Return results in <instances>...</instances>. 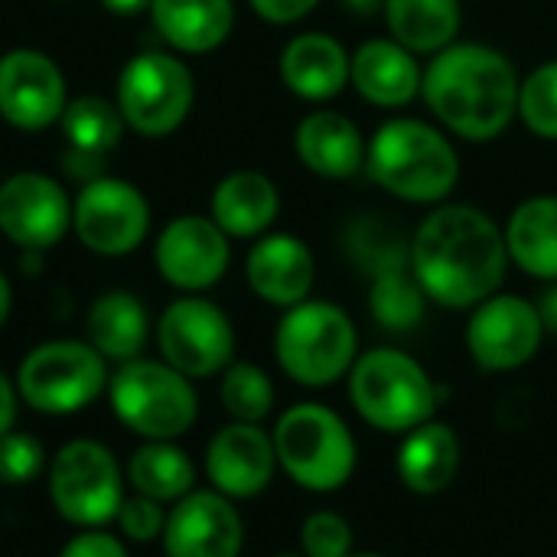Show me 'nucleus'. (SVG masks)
Segmentation results:
<instances>
[{
	"mask_svg": "<svg viewBox=\"0 0 557 557\" xmlns=\"http://www.w3.org/2000/svg\"><path fill=\"white\" fill-rule=\"evenodd\" d=\"M153 264L173 290L206 294L228 274L232 238L209 215H180L160 228Z\"/></svg>",
	"mask_w": 557,
	"mask_h": 557,
	"instance_id": "obj_15",
	"label": "nucleus"
},
{
	"mask_svg": "<svg viewBox=\"0 0 557 557\" xmlns=\"http://www.w3.org/2000/svg\"><path fill=\"white\" fill-rule=\"evenodd\" d=\"M245 281L258 300L277 310H290L313 297L317 258L300 235L268 232L251 242L245 258Z\"/></svg>",
	"mask_w": 557,
	"mask_h": 557,
	"instance_id": "obj_20",
	"label": "nucleus"
},
{
	"mask_svg": "<svg viewBox=\"0 0 557 557\" xmlns=\"http://www.w3.org/2000/svg\"><path fill=\"white\" fill-rule=\"evenodd\" d=\"M382 3L385 0H339V7L352 16H375L382 13Z\"/></svg>",
	"mask_w": 557,
	"mask_h": 557,
	"instance_id": "obj_43",
	"label": "nucleus"
},
{
	"mask_svg": "<svg viewBox=\"0 0 557 557\" xmlns=\"http://www.w3.org/2000/svg\"><path fill=\"white\" fill-rule=\"evenodd\" d=\"M352 52L346 42L323 29H304L290 36L277 59L284 88L307 104H330L349 88Z\"/></svg>",
	"mask_w": 557,
	"mask_h": 557,
	"instance_id": "obj_21",
	"label": "nucleus"
},
{
	"mask_svg": "<svg viewBox=\"0 0 557 557\" xmlns=\"http://www.w3.org/2000/svg\"><path fill=\"white\" fill-rule=\"evenodd\" d=\"M72 232V196L46 173L20 170L0 183V235L23 251H49Z\"/></svg>",
	"mask_w": 557,
	"mask_h": 557,
	"instance_id": "obj_14",
	"label": "nucleus"
},
{
	"mask_svg": "<svg viewBox=\"0 0 557 557\" xmlns=\"http://www.w3.org/2000/svg\"><path fill=\"white\" fill-rule=\"evenodd\" d=\"M59 557H131V552L121 535H111L104 529H78V535L62 545Z\"/></svg>",
	"mask_w": 557,
	"mask_h": 557,
	"instance_id": "obj_38",
	"label": "nucleus"
},
{
	"mask_svg": "<svg viewBox=\"0 0 557 557\" xmlns=\"http://www.w3.org/2000/svg\"><path fill=\"white\" fill-rule=\"evenodd\" d=\"M88 343L108 362H131L140 359L150 343V313L144 300L131 290H104L91 300L85 317Z\"/></svg>",
	"mask_w": 557,
	"mask_h": 557,
	"instance_id": "obj_27",
	"label": "nucleus"
},
{
	"mask_svg": "<svg viewBox=\"0 0 557 557\" xmlns=\"http://www.w3.org/2000/svg\"><path fill=\"white\" fill-rule=\"evenodd\" d=\"M160 548L166 557H242L245 519L238 503L212 486H196L166 509Z\"/></svg>",
	"mask_w": 557,
	"mask_h": 557,
	"instance_id": "obj_17",
	"label": "nucleus"
},
{
	"mask_svg": "<svg viewBox=\"0 0 557 557\" xmlns=\"http://www.w3.org/2000/svg\"><path fill=\"white\" fill-rule=\"evenodd\" d=\"M160 359L186 379H215L235 362V326L206 294H180L153 326Z\"/></svg>",
	"mask_w": 557,
	"mask_h": 557,
	"instance_id": "obj_11",
	"label": "nucleus"
},
{
	"mask_svg": "<svg viewBox=\"0 0 557 557\" xmlns=\"http://www.w3.org/2000/svg\"><path fill=\"white\" fill-rule=\"evenodd\" d=\"M150 20L173 52L209 55L235 29V0H153Z\"/></svg>",
	"mask_w": 557,
	"mask_h": 557,
	"instance_id": "obj_25",
	"label": "nucleus"
},
{
	"mask_svg": "<svg viewBox=\"0 0 557 557\" xmlns=\"http://www.w3.org/2000/svg\"><path fill=\"white\" fill-rule=\"evenodd\" d=\"M274 557H304L300 552H284V555H274Z\"/></svg>",
	"mask_w": 557,
	"mask_h": 557,
	"instance_id": "obj_46",
	"label": "nucleus"
},
{
	"mask_svg": "<svg viewBox=\"0 0 557 557\" xmlns=\"http://www.w3.org/2000/svg\"><path fill=\"white\" fill-rule=\"evenodd\" d=\"M349 557H392V555H382V552H352Z\"/></svg>",
	"mask_w": 557,
	"mask_h": 557,
	"instance_id": "obj_45",
	"label": "nucleus"
},
{
	"mask_svg": "<svg viewBox=\"0 0 557 557\" xmlns=\"http://www.w3.org/2000/svg\"><path fill=\"white\" fill-rule=\"evenodd\" d=\"M16 411H20V392L16 382L0 372V437L16 428Z\"/></svg>",
	"mask_w": 557,
	"mask_h": 557,
	"instance_id": "obj_40",
	"label": "nucleus"
},
{
	"mask_svg": "<svg viewBox=\"0 0 557 557\" xmlns=\"http://www.w3.org/2000/svg\"><path fill=\"white\" fill-rule=\"evenodd\" d=\"M369 137L339 108H313L294 127V157L300 166L320 180H352L366 170Z\"/></svg>",
	"mask_w": 557,
	"mask_h": 557,
	"instance_id": "obj_22",
	"label": "nucleus"
},
{
	"mask_svg": "<svg viewBox=\"0 0 557 557\" xmlns=\"http://www.w3.org/2000/svg\"><path fill=\"white\" fill-rule=\"evenodd\" d=\"M356 552V529L336 509H317L300 522V555L349 557Z\"/></svg>",
	"mask_w": 557,
	"mask_h": 557,
	"instance_id": "obj_35",
	"label": "nucleus"
},
{
	"mask_svg": "<svg viewBox=\"0 0 557 557\" xmlns=\"http://www.w3.org/2000/svg\"><path fill=\"white\" fill-rule=\"evenodd\" d=\"M104 10H111L114 16H137V13H150L153 0H98Z\"/></svg>",
	"mask_w": 557,
	"mask_h": 557,
	"instance_id": "obj_42",
	"label": "nucleus"
},
{
	"mask_svg": "<svg viewBox=\"0 0 557 557\" xmlns=\"http://www.w3.org/2000/svg\"><path fill=\"white\" fill-rule=\"evenodd\" d=\"M108 359L88 339H49L33 346L16 369L20 401L39 414L65 418L108 392Z\"/></svg>",
	"mask_w": 557,
	"mask_h": 557,
	"instance_id": "obj_8",
	"label": "nucleus"
},
{
	"mask_svg": "<svg viewBox=\"0 0 557 557\" xmlns=\"http://www.w3.org/2000/svg\"><path fill=\"white\" fill-rule=\"evenodd\" d=\"M10 310H13V287H10L7 274L0 271V330H3V323L10 317Z\"/></svg>",
	"mask_w": 557,
	"mask_h": 557,
	"instance_id": "obj_44",
	"label": "nucleus"
},
{
	"mask_svg": "<svg viewBox=\"0 0 557 557\" xmlns=\"http://www.w3.org/2000/svg\"><path fill=\"white\" fill-rule=\"evenodd\" d=\"M366 307L379 330L392 336H408L428 320L431 300L424 287L418 284V277L411 274V268H398L369 281Z\"/></svg>",
	"mask_w": 557,
	"mask_h": 557,
	"instance_id": "obj_31",
	"label": "nucleus"
},
{
	"mask_svg": "<svg viewBox=\"0 0 557 557\" xmlns=\"http://www.w3.org/2000/svg\"><path fill=\"white\" fill-rule=\"evenodd\" d=\"M46 486L52 509L75 529H104L114 522L127 490L124 470L111 447L91 437H75L62 444L49 467Z\"/></svg>",
	"mask_w": 557,
	"mask_h": 557,
	"instance_id": "obj_9",
	"label": "nucleus"
},
{
	"mask_svg": "<svg viewBox=\"0 0 557 557\" xmlns=\"http://www.w3.org/2000/svg\"><path fill=\"white\" fill-rule=\"evenodd\" d=\"M59 124L65 134V147H75V150H85L95 157H108L127 131L117 104L101 95L69 98Z\"/></svg>",
	"mask_w": 557,
	"mask_h": 557,
	"instance_id": "obj_32",
	"label": "nucleus"
},
{
	"mask_svg": "<svg viewBox=\"0 0 557 557\" xmlns=\"http://www.w3.org/2000/svg\"><path fill=\"white\" fill-rule=\"evenodd\" d=\"M503 232L512 268L539 284L557 281V193L522 199L509 212Z\"/></svg>",
	"mask_w": 557,
	"mask_h": 557,
	"instance_id": "obj_26",
	"label": "nucleus"
},
{
	"mask_svg": "<svg viewBox=\"0 0 557 557\" xmlns=\"http://www.w3.org/2000/svg\"><path fill=\"white\" fill-rule=\"evenodd\" d=\"M281 215V189L261 170H235L222 176L209 196V219L232 242H255L274 228Z\"/></svg>",
	"mask_w": 557,
	"mask_h": 557,
	"instance_id": "obj_24",
	"label": "nucleus"
},
{
	"mask_svg": "<svg viewBox=\"0 0 557 557\" xmlns=\"http://www.w3.org/2000/svg\"><path fill=\"white\" fill-rule=\"evenodd\" d=\"M424 62L398 39L372 36L352 49L349 88L379 111H405L421 98Z\"/></svg>",
	"mask_w": 557,
	"mask_h": 557,
	"instance_id": "obj_19",
	"label": "nucleus"
},
{
	"mask_svg": "<svg viewBox=\"0 0 557 557\" xmlns=\"http://www.w3.org/2000/svg\"><path fill=\"white\" fill-rule=\"evenodd\" d=\"M49 467L42 444L26 431H7L0 437V483L3 486H26L42 476Z\"/></svg>",
	"mask_w": 557,
	"mask_h": 557,
	"instance_id": "obj_36",
	"label": "nucleus"
},
{
	"mask_svg": "<svg viewBox=\"0 0 557 557\" xmlns=\"http://www.w3.org/2000/svg\"><path fill=\"white\" fill-rule=\"evenodd\" d=\"M385 196L408 206H441L454 196L463 163L457 140L434 121L395 114L375 127L362 170Z\"/></svg>",
	"mask_w": 557,
	"mask_h": 557,
	"instance_id": "obj_3",
	"label": "nucleus"
},
{
	"mask_svg": "<svg viewBox=\"0 0 557 557\" xmlns=\"http://www.w3.org/2000/svg\"><path fill=\"white\" fill-rule=\"evenodd\" d=\"M509 268L506 232L483 206L447 199L411 232V274L441 310L470 313L506 287Z\"/></svg>",
	"mask_w": 557,
	"mask_h": 557,
	"instance_id": "obj_1",
	"label": "nucleus"
},
{
	"mask_svg": "<svg viewBox=\"0 0 557 557\" xmlns=\"http://www.w3.org/2000/svg\"><path fill=\"white\" fill-rule=\"evenodd\" d=\"M359 352V326L346 307L310 297L281 310L274 326V359L294 385L313 392L333 388L346 382Z\"/></svg>",
	"mask_w": 557,
	"mask_h": 557,
	"instance_id": "obj_6",
	"label": "nucleus"
},
{
	"mask_svg": "<svg viewBox=\"0 0 557 557\" xmlns=\"http://www.w3.org/2000/svg\"><path fill=\"white\" fill-rule=\"evenodd\" d=\"M349 405L362 424L379 434L401 437L437 418L441 385L431 369L401 346L362 349L346 375Z\"/></svg>",
	"mask_w": 557,
	"mask_h": 557,
	"instance_id": "obj_4",
	"label": "nucleus"
},
{
	"mask_svg": "<svg viewBox=\"0 0 557 557\" xmlns=\"http://www.w3.org/2000/svg\"><path fill=\"white\" fill-rule=\"evenodd\" d=\"M69 104L65 75L39 49L16 46L0 55V117L23 131L39 134L49 124H59Z\"/></svg>",
	"mask_w": 557,
	"mask_h": 557,
	"instance_id": "obj_16",
	"label": "nucleus"
},
{
	"mask_svg": "<svg viewBox=\"0 0 557 557\" xmlns=\"http://www.w3.org/2000/svg\"><path fill=\"white\" fill-rule=\"evenodd\" d=\"M206 480L232 503L258 499L277 476V454L264 424L228 421L206 447Z\"/></svg>",
	"mask_w": 557,
	"mask_h": 557,
	"instance_id": "obj_18",
	"label": "nucleus"
},
{
	"mask_svg": "<svg viewBox=\"0 0 557 557\" xmlns=\"http://www.w3.org/2000/svg\"><path fill=\"white\" fill-rule=\"evenodd\" d=\"M519 121L532 137L557 144V59H545L522 75Z\"/></svg>",
	"mask_w": 557,
	"mask_h": 557,
	"instance_id": "obj_34",
	"label": "nucleus"
},
{
	"mask_svg": "<svg viewBox=\"0 0 557 557\" xmlns=\"http://www.w3.org/2000/svg\"><path fill=\"white\" fill-rule=\"evenodd\" d=\"M114 104L134 134L160 140L186 124L196 104V78L173 52H137L117 75Z\"/></svg>",
	"mask_w": 557,
	"mask_h": 557,
	"instance_id": "obj_10",
	"label": "nucleus"
},
{
	"mask_svg": "<svg viewBox=\"0 0 557 557\" xmlns=\"http://www.w3.org/2000/svg\"><path fill=\"white\" fill-rule=\"evenodd\" d=\"M108 401L114 418L144 441H180L199 418V395L193 379L163 359H131L108 379Z\"/></svg>",
	"mask_w": 557,
	"mask_h": 557,
	"instance_id": "obj_7",
	"label": "nucleus"
},
{
	"mask_svg": "<svg viewBox=\"0 0 557 557\" xmlns=\"http://www.w3.org/2000/svg\"><path fill=\"white\" fill-rule=\"evenodd\" d=\"M72 232L91 255L124 258L150 235V202L134 183L101 173L75 193Z\"/></svg>",
	"mask_w": 557,
	"mask_h": 557,
	"instance_id": "obj_13",
	"label": "nucleus"
},
{
	"mask_svg": "<svg viewBox=\"0 0 557 557\" xmlns=\"http://www.w3.org/2000/svg\"><path fill=\"white\" fill-rule=\"evenodd\" d=\"M323 0H248V7L255 10L258 20L271 23V26H294L304 23Z\"/></svg>",
	"mask_w": 557,
	"mask_h": 557,
	"instance_id": "obj_39",
	"label": "nucleus"
},
{
	"mask_svg": "<svg viewBox=\"0 0 557 557\" xmlns=\"http://www.w3.org/2000/svg\"><path fill=\"white\" fill-rule=\"evenodd\" d=\"M127 486L163 506L180 503L196 490V463L176 441H144L127 460Z\"/></svg>",
	"mask_w": 557,
	"mask_h": 557,
	"instance_id": "obj_29",
	"label": "nucleus"
},
{
	"mask_svg": "<svg viewBox=\"0 0 557 557\" xmlns=\"http://www.w3.org/2000/svg\"><path fill=\"white\" fill-rule=\"evenodd\" d=\"M219 401H222L228 421L264 424L274 414L277 388H274V379L258 362L235 359L219 375Z\"/></svg>",
	"mask_w": 557,
	"mask_h": 557,
	"instance_id": "obj_33",
	"label": "nucleus"
},
{
	"mask_svg": "<svg viewBox=\"0 0 557 557\" xmlns=\"http://www.w3.org/2000/svg\"><path fill=\"white\" fill-rule=\"evenodd\" d=\"M343 255L372 281L385 271L411 268V235L385 215L359 212L343 228Z\"/></svg>",
	"mask_w": 557,
	"mask_h": 557,
	"instance_id": "obj_30",
	"label": "nucleus"
},
{
	"mask_svg": "<svg viewBox=\"0 0 557 557\" xmlns=\"http://www.w3.org/2000/svg\"><path fill=\"white\" fill-rule=\"evenodd\" d=\"M382 20L392 39L431 59L460 39L463 3L460 0H385Z\"/></svg>",
	"mask_w": 557,
	"mask_h": 557,
	"instance_id": "obj_28",
	"label": "nucleus"
},
{
	"mask_svg": "<svg viewBox=\"0 0 557 557\" xmlns=\"http://www.w3.org/2000/svg\"><path fill=\"white\" fill-rule=\"evenodd\" d=\"M535 307H539V317H542L545 333L557 339V281L542 287V294L535 297Z\"/></svg>",
	"mask_w": 557,
	"mask_h": 557,
	"instance_id": "obj_41",
	"label": "nucleus"
},
{
	"mask_svg": "<svg viewBox=\"0 0 557 557\" xmlns=\"http://www.w3.org/2000/svg\"><path fill=\"white\" fill-rule=\"evenodd\" d=\"M522 72L493 42L457 39L424 62L421 101L454 140L493 144L519 121Z\"/></svg>",
	"mask_w": 557,
	"mask_h": 557,
	"instance_id": "obj_2",
	"label": "nucleus"
},
{
	"mask_svg": "<svg viewBox=\"0 0 557 557\" xmlns=\"http://www.w3.org/2000/svg\"><path fill=\"white\" fill-rule=\"evenodd\" d=\"M166 509L163 503L157 499H147L140 493H131L124 496L117 516H114V525H117V535L127 542V545H150V542H160L163 535V525H166Z\"/></svg>",
	"mask_w": 557,
	"mask_h": 557,
	"instance_id": "obj_37",
	"label": "nucleus"
},
{
	"mask_svg": "<svg viewBox=\"0 0 557 557\" xmlns=\"http://www.w3.org/2000/svg\"><path fill=\"white\" fill-rule=\"evenodd\" d=\"M463 463V444L454 424L431 418L414 431L398 437L395 450V476L414 496H441L447 493Z\"/></svg>",
	"mask_w": 557,
	"mask_h": 557,
	"instance_id": "obj_23",
	"label": "nucleus"
},
{
	"mask_svg": "<svg viewBox=\"0 0 557 557\" xmlns=\"http://www.w3.org/2000/svg\"><path fill=\"white\" fill-rule=\"evenodd\" d=\"M281 473L313 496L339 493L359 470V444L346 418L323 401H297L271 428Z\"/></svg>",
	"mask_w": 557,
	"mask_h": 557,
	"instance_id": "obj_5",
	"label": "nucleus"
},
{
	"mask_svg": "<svg viewBox=\"0 0 557 557\" xmlns=\"http://www.w3.org/2000/svg\"><path fill=\"white\" fill-rule=\"evenodd\" d=\"M545 339L548 333L542 326L539 307L522 294L499 290L467 313L463 346L480 372H519L542 352Z\"/></svg>",
	"mask_w": 557,
	"mask_h": 557,
	"instance_id": "obj_12",
	"label": "nucleus"
}]
</instances>
